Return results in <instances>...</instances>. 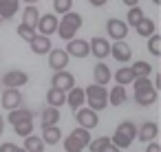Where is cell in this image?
<instances>
[{"label": "cell", "instance_id": "cell-12", "mask_svg": "<svg viewBox=\"0 0 161 152\" xmlns=\"http://www.w3.org/2000/svg\"><path fill=\"white\" fill-rule=\"evenodd\" d=\"M88 49H91V53H93L97 60H104V57H108V53H110V44H108V40H104V38H93V40L88 42Z\"/></svg>", "mask_w": 161, "mask_h": 152}, {"label": "cell", "instance_id": "cell-38", "mask_svg": "<svg viewBox=\"0 0 161 152\" xmlns=\"http://www.w3.org/2000/svg\"><path fill=\"white\" fill-rule=\"evenodd\" d=\"M108 141H110L108 137H99V139H95V141H91V143H88L86 148H91V152H99V148H102L104 143H108Z\"/></svg>", "mask_w": 161, "mask_h": 152}, {"label": "cell", "instance_id": "cell-41", "mask_svg": "<svg viewBox=\"0 0 161 152\" xmlns=\"http://www.w3.org/2000/svg\"><path fill=\"white\" fill-rule=\"evenodd\" d=\"M146 152H161V145H159V143H154V141H150V145L146 148Z\"/></svg>", "mask_w": 161, "mask_h": 152}, {"label": "cell", "instance_id": "cell-46", "mask_svg": "<svg viewBox=\"0 0 161 152\" xmlns=\"http://www.w3.org/2000/svg\"><path fill=\"white\" fill-rule=\"evenodd\" d=\"M152 3H154V5H159V3H161V0H152Z\"/></svg>", "mask_w": 161, "mask_h": 152}, {"label": "cell", "instance_id": "cell-11", "mask_svg": "<svg viewBox=\"0 0 161 152\" xmlns=\"http://www.w3.org/2000/svg\"><path fill=\"white\" fill-rule=\"evenodd\" d=\"M64 51H66V55H73V57H86V55L91 53L88 42H86V40H77V38L69 40V44H66Z\"/></svg>", "mask_w": 161, "mask_h": 152}, {"label": "cell", "instance_id": "cell-22", "mask_svg": "<svg viewBox=\"0 0 161 152\" xmlns=\"http://www.w3.org/2000/svg\"><path fill=\"white\" fill-rule=\"evenodd\" d=\"M44 141L40 139V137H36V134H29V137H25V152H44Z\"/></svg>", "mask_w": 161, "mask_h": 152}, {"label": "cell", "instance_id": "cell-35", "mask_svg": "<svg viewBox=\"0 0 161 152\" xmlns=\"http://www.w3.org/2000/svg\"><path fill=\"white\" fill-rule=\"evenodd\" d=\"M18 35H20L22 40L31 42L38 33H36V29H33V27H29V24H18Z\"/></svg>", "mask_w": 161, "mask_h": 152}, {"label": "cell", "instance_id": "cell-8", "mask_svg": "<svg viewBox=\"0 0 161 152\" xmlns=\"http://www.w3.org/2000/svg\"><path fill=\"white\" fill-rule=\"evenodd\" d=\"M29 82V75L25 71H9L3 75V86L5 88H20Z\"/></svg>", "mask_w": 161, "mask_h": 152}, {"label": "cell", "instance_id": "cell-34", "mask_svg": "<svg viewBox=\"0 0 161 152\" xmlns=\"http://www.w3.org/2000/svg\"><path fill=\"white\" fill-rule=\"evenodd\" d=\"M14 130H16V134H18V137H29V134H33V121L16 123V126H14Z\"/></svg>", "mask_w": 161, "mask_h": 152}, {"label": "cell", "instance_id": "cell-24", "mask_svg": "<svg viewBox=\"0 0 161 152\" xmlns=\"http://www.w3.org/2000/svg\"><path fill=\"white\" fill-rule=\"evenodd\" d=\"M113 77L117 79V86H126V84H132L135 82V73L130 71V66H121Z\"/></svg>", "mask_w": 161, "mask_h": 152}, {"label": "cell", "instance_id": "cell-25", "mask_svg": "<svg viewBox=\"0 0 161 152\" xmlns=\"http://www.w3.org/2000/svg\"><path fill=\"white\" fill-rule=\"evenodd\" d=\"M47 101H49V106H51V108H60V106H64V104H66V93L51 88V90L47 93Z\"/></svg>", "mask_w": 161, "mask_h": 152}, {"label": "cell", "instance_id": "cell-40", "mask_svg": "<svg viewBox=\"0 0 161 152\" xmlns=\"http://www.w3.org/2000/svg\"><path fill=\"white\" fill-rule=\"evenodd\" d=\"M99 152H119V148H115V145L108 141V143H104V145L99 148Z\"/></svg>", "mask_w": 161, "mask_h": 152}, {"label": "cell", "instance_id": "cell-18", "mask_svg": "<svg viewBox=\"0 0 161 152\" xmlns=\"http://www.w3.org/2000/svg\"><path fill=\"white\" fill-rule=\"evenodd\" d=\"M93 77H95V84H97V86H106L108 79L113 77V73H110V68H108L104 62H99V64L95 66V71H93Z\"/></svg>", "mask_w": 161, "mask_h": 152}, {"label": "cell", "instance_id": "cell-3", "mask_svg": "<svg viewBox=\"0 0 161 152\" xmlns=\"http://www.w3.org/2000/svg\"><path fill=\"white\" fill-rule=\"evenodd\" d=\"M84 95H86V101H88V108L91 110H104L108 106V90L104 86H97V84H91L88 88H84Z\"/></svg>", "mask_w": 161, "mask_h": 152}, {"label": "cell", "instance_id": "cell-16", "mask_svg": "<svg viewBox=\"0 0 161 152\" xmlns=\"http://www.w3.org/2000/svg\"><path fill=\"white\" fill-rule=\"evenodd\" d=\"M29 46H31V51L36 53V55H47L49 51H51V40L47 38V35H36L31 42H29Z\"/></svg>", "mask_w": 161, "mask_h": 152}, {"label": "cell", "instance_id": "cell-2", "mask_svg": "<svg viewBox=\"0 0 161 152\" xmlns=\"http://www.w3.org/2000/svg\"><path fill=\"white\" fill-rule=\"evenodd\" d=\"M135 139H137V126H135L132 121H121V123L117 126V130H115L110 143L121 150V148H128Z\"/></svg>", "mask_w": 161, "mask_h": 152}, {"label": "cell", "instance_id": "cell-45", "mask_svg": "<svg viewBox=\"0 0 161 152\" xmlns=\"http://www.w3.org/2000/svg\"><path fill=\"white\" fill-rule=\"evenodd\" d=\"M22 3H27V5H36L38 0H22Z\"/></svg>", "mask_w": 161, "mask_h": 152}, {"label": "cell", "instance_id": "cell-47", "mask_svg": "<svg viewBox=\"0 0 161 152\" xmlns=\"http://www.w3.org/2000/svg\"><path fill=\"white\" fill-rule=\"evenodd\" d=\"M16 152H25V150H22V148H18V150H16Z\"/></svg>", "mask_w": 161, "mask_h": 152}, {"label": "cell", "instance_id": "cell-31", "mask_svg": "<svg viewBox=\"0 0 161 152\" xmlns=\"http://www.w3.org/2000/svg\"><path fill=\"white\" fill-rule=\"evenodd\" d=\"M71 137L75 139V141H80L84 148L91 143V132L88 130H84V128H73V132H71Z\"/></svg>", "mask_w": 161, "mask_h": 152}, {"label": "cell", "instance_id": "cell-6", "mask_svg": "<svg viewBox=\"0 0 161 152\" xmlns=\"http://www.w3.org/2000/svg\"><path fill=\"white\" fill-rule=\"evenodd\" d=\"M58 31V16L55 14H44V16H40V20H38V24H36V33H40V35H51V33H55Z\"/></svg>", "mask_w": 161, "mask_h": 152}, {"label": "cell", "instance_id": "cell-44", "mask_svg": "<svg viewBox=\"0 0 161 152\" xmlns=\"http://www.w3.org/2000/svg\"><path fill=\"white\" fill-rule=\"evenodd\" d=\"M3 130H5V119H3V115H0V134H3Z\"/></svg>", "mask_w": 161, "mask_h": 152}, {"label": "cell", "instance_id": "cell-20", "mask_svg": "<svg viewBox=\"0 0 161 152\" xmlns=\"http://www.w3.org/2000/svg\"><path fill=\"white\" fill-rule=\"evenodd\" d=\"M58 121H60V110L58 108H47V110H42V119H40V123H42V128H49V126H58Z\"/></svg>", "mask_w": 161, "mask_h": 152}, {"label": "cell", "instance_id": "cell-32", "mask_svg": "<svg viewBox=\"0 0 161 152\" xmlns=\"http://www.w3.org/2000/svg\"><path fill=\"white\" fill-rule=\"evenodd\" d=\"M141 18H146V16H143V11H141L139 7H130V11H128V16H126V24L137 27V22H139Z\"/></svg>", "mask_w": 161, "mask_h": 152}, {"label": "cell", "instance_id": "cell-42", "mask_svg": "<svg viewBox=\"0 0 161 152\" xmlns=\"http://www.w3.org/2000/svg\"><path fill=\"white\" fill-rule=\"evenodd\" d=\"M106 3H108V0H88V5H91V7H104Z\"/></svg>", "mask_w": 161, "mask_h": 152}, {"label": "cell", "instance_id": "cell-39", "mask_svg": "<svg viewBox=\"0 0 161 152\" xmlns=\"http://www.w3.org/2000/svg\"><path fill=\"white\" fill-rule=\"evenodd\" d=\"M16 150H18L16 143H3L0 145V152H16Z\"/></svg>", "mask_w": 161, "mask_h": 152}, {"label": "cell", "instance_id": "cell-23", "mask_svg": "<svg viewBox=\"0 0 161 152\" xmlns=\"http://www.w3.org/2000/svg\"><path fill=\"white\" fill-rule=\"evenodd\" d=\"M135 29H137V33H139L141 38H150V35H154V29H157V27H154V22H152L150 18H141Z\"/></svg>", "mask_w": 161, "mask_h": 152}, {"label": "cell", "instance_id": "cell-15", "mask_svg": "<svg viewBox=\"0 0 161 152\" xmlns=\"http://www.w3.org/2000/svg\"><path fill=\"white\" fill-rule=\"evenodd\" d=\"M20 0H0V22L3 20H11L18 14Z\"/></svg>", "mask_w": 161, "mask_h": 152}, {"label": "cell", "instance_id": "cell-10", "mask_svg": "<svg viewBox=\"0 0 161 152\" xmlns=\"http://www.w3.org/2000/svg\"><path fill=\"white\" fill-rule=\"evenodd\" d=\"M20 104H22L20 88H5V93H3V108L5 110H16V108H20Z\"/></svg>", "mask_w": 161, "mask_h": 152}, {"label": "cell", "instance_id": "cell-5", "mask_svg": "<svg viewBox=\"0 0 161 152\" xmlns=\"http://www.w3.org/2000/svg\"><path fill=\"white\" fill-rule=\"evenodd\" d=\"M75 119H77V123H80V128H84V130H93L97 123H99V117H97V112L95 110H91V108H77V112H75Z\"/></svg>", "mask_w": 161, "mask_h": 152}, {"label": "cell", "instance_id": "cell-28", "mask_svg": "<svg viewBox=\"0 0 161 152\" xmlns=\"http://www.w3.org/2000/svg\"><path fill=\"white\" fill-rule=\"evenodd\" d=\"M130 71L135 73V77H150V75H152V66H150V62H143V60L135 62V64L130 66Z\"/></svg>", "mask_w": 161, "mask_h": 152}, {"label": "cell", "instance_id": "cell-43", "mask_svg": "<svg viewBox=\"0 0 161 152\" xmlns=\"http://www.w3.org/2000/svg\"><path fill=\"white\" fill-rule=\"evenodd\" d=\"M121 3H124L126 7H137V5H139V0H121Z\"/></svg>", "mask_w": 161, "mask_h": 152}, {"label": "cell", "instance_id": "cell-14", "mask_svg": "<svg viewBox=\"0 0 161 152\" xmlns=\"http://www.w3.org/2000/svg\"><path fill=\"white\" fill-rule=\"evenodd\" d=\"M159 134V128L154 121H143L139 128H137V139L143 143V141H154V137Z\"/></svg>", "mask_w": 161, "mask_h": 152}, {"label": "cell", "instance_id": "cell-30", "mask_svg": "<svg viewBox=\"0 0 161 152\" xmlns=\"http://www.w3.org/2000/svg\"><path fill=\"white\" fill-rule=\"evenodd\" d=\"M132 86H135V93H146V90H152L154 88L150 77H135Z\"/></svg>", "mask_w": 161, "mask_h": 152}, {"label": "cell", "instance_id": "cell-33", "mask_svg": "<svg viewBox=\"0 0 161 152\" xmlns=\"http://www.w3.org/2000/svg\"><path fill=\"white\" fill-rule=\"evenodd\" d=\"M148 51L154 55V57H159L161 55V35H150V40H148Z\"/></svg>", "mask_w": 161, "mask_h": 152}, {"label": "cell", "instance_id": "cell-21", "mask_svg": "<svg viewBox=\"0 0 161 152\" xmlns=\"http://www.w3.org/2000/svg\"><path fill=\"white\" fill-rule=\"evenodd\" d=\"M44 143H49V145H55L60 139H62V132H60V128L58 126H49V128H42V137H40Z\"/></svg>", "mask_w": 161, "mask_h": 152}, {"label": "cell", "instance_id": "cell-1", "mask_svg": "<svg viewBox=\"0 0 161 152\" xmlns=\"http://www.w3.org/2000/svg\"><path fill=\"white\" fill-rule=\"evenodd\" d=\"M80 27H82V16L75 14V11H69V14L62 16V20H58V35L69 42V40L75 38Z\"/></svg>", "mask_w": 161, "mask_h": 152}, {"label": "cell", "instance_id": "cell-19", "mask_svg": "<svg viewBox=\"0 0 161 152\" xmlns=\"http://www.w3.org/2000/svg\"><path fill=\"white\" fill-rule=\"evenodd\" d=\"M38 20H40V11H38V7H36V5H27L25 11H22V24H29V27L36 29Z\"/></svg>", "mask_w": 161, "mask_h": 152}, {"label": "cell", "instance_id": "cell-4", "mask_svg": "<svg viewBox=\"0 0 161 152\" xmlns=\"http://www.w3.org/2000/svg\"><path fill=\"white\" fill-rule=\"evenodd\" d=\"M73 86H75V77H73V73H69V71H58V73L51 77V88H55V90L69 93Z\"/></svg>", "mask_w": 161, "mask_h": 152}, {"label": "cell", "instance_id": "cell-29", "mask_svg": "<svg viewBox=\"0 0 161 152\" xmlns=\"http://www.w3.org/2000/svg\"><path fill=\"white\" fill-rule=\"evenodd\" d=\"M135 101L139 106H152L157 101V90H146V93H135Z\"/></svg>", "mask_w": 161, "mask_h": 152}, {"label": "cell", "instance_id": "cell-27", "mask_svg": "<svg viewBox=\"0 0 161 152\" xmlns=\"http://www.w3.org/2000/svg\"><path fill=\"white\" fill-rule=\"evenodd\" d=\"M108 104H110V106H121V104H126V88H124V86H115V88L108 93Z\"/></svg>", "mask_w": 161, "mask_h": 152}, {"label": "cell", "instance_id": "cell-9", "mask_svg": "<svg viewBox=\"0 0 161 152\" xmlns=\"http://www.w3.org/2000/svg\"><path fill=\"white\" fill-rule=\"evenodd\" d=\"M106 31H108V35L117 42V40H124V38L128 35V24H126L124 20L110 18V20L106 22Z\"/></svg>", "mask_w": 161, "mask_h": 152}, {"label": "cell", "instance_id": "cell-37", "mask_svg": "<svg viewBox=\"0 0 161 152\" xmlns=\"http://www.w3.org/2000/svg\"><path fill=\"white\" fill-rule=\"evenodd\" d=\"M71 5H73V0H53V9L55 14H69L71 11Z\"/></svg>", "mask_w": 161, "mask_h": 152}, {"label": "cell", "instance_id": "cell-7", "mask_svg": "<svg viewBox=\"0 0 161 152\" xmlns=\"http://www.w3.org/2000/svg\"><path fill=\"white\" fill-rule=\"evenodd\" d=\"M47 55H49V66L53 68V73L66 68V64H69V55H66L64 49H51Z\"/></svg>", "mask_w": 161, "mask_h": 152}, {"label": "cell", "instance_id": "cell-13", "mask_svg": "<svg viewBox=\"0 0 161 152\" xmlns=\"http://www.w3.org/2000/svg\"><path fill=\"white\" fill-rule=\"evenodd\" d=\"M110 55L117 60V62H130V57H132V51H130V46L124 42V40H117L113 46H110Z\"/></svg>", "mask_w": 161, "mask_h": 152}, {"label": "cell", "instance_id": "cell-17", "mask_svg": "<svg viewBox=\"0 0 161 152\" xmlns=\"http://www.w3.org/2000/svg\"><path fill=\"white\" fill-rule=\"evenodd\" d=\"M84 101H86L84 88H77V86H73V88L69 90V95H66V104H69L73 110H77V108H82V106H84Z\"/></svg>", "mask_w": 161, "mask_h": 152}, {"label": "cell", "instance_id": "cell-26", "mask_svg": "<svg viewBox=\"0 0 161 152\" xmlns=\"http://www.w3.org/2000/svg\"><path fill=\"white\" fill-rule=\"evenodd\" d=\"M22 121H33V112L31 110H9V123L16 126V123H22Z\"/></svg>", "mask_w": 161, "mask_h": 152}, {"label": "cell", "instance_id": "cell-36", "mask_svg": "<svg viewBox=\"0 0 161 152\" xmlns=\"http://www.w3.org/2000/svg\"><path fill=\"white\" fill-rule=\"evenodd\" d=\"M64 150H66V152H84V145H82L80 141H75V139L69 134V137L64 139Z\"/></svg>", "mask_w": 161, "mask_h": 152}]
</instances>
